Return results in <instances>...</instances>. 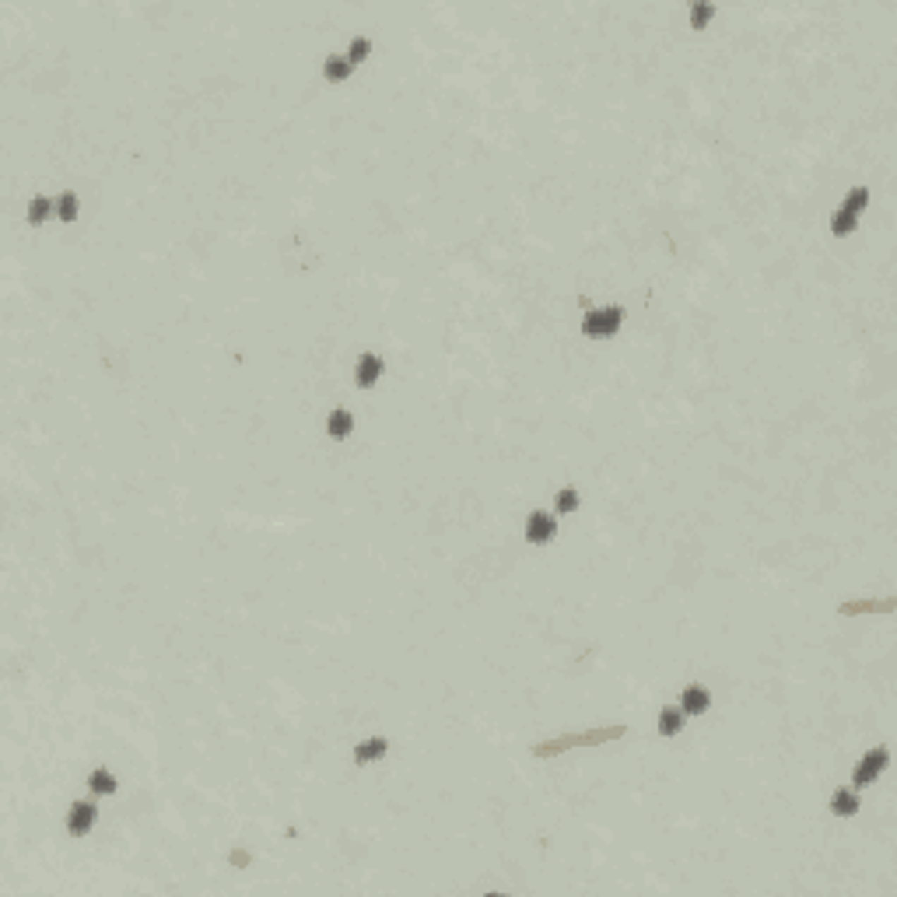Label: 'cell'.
I'll use <instances>...</instances> for the list:
<instances>
[{
  "instance_id": "obj_8",
  "label": "cell",
  "mask_w": 897,
  "mask_h": 897,
  "mask_svg": "<svg viewBox=\"0 0 897 897\" xmlns=\"http://www.w3.org/2000/svg\"><path fill=\"white\" fill-rule=\"evenodd\" d=\"M386 750H390V740H386V736H372V740H365V743L354 747V761H358V764H368V761L386 757Z\"/></svg>"
},
{
  "instance_id": "obj_7",
  "label": "cell",
  "mask_w": 897,
  "mask_h": 897,
  "mask_svg": "<svg viewBox=\"0 0 897 897\" xmlns=\"http://www.w3.org/2000/svg\"><path fill=\"white\" fill-rule=\"evenodd\" d=\"M708 704H711V694H708V687H701V684H691V687H684V694H680V711H687V715H701Z\"/></svg>"
},
{
  "instance_id": "obj_17",
  "label": "cell",
  "mask_w": 897,
  "mask_h": 897,
  "mask_svg": "<svg viewBox=\"0 0 897 897\" xmlns=\"http://www.w3.org/2000/svg\"><path fill=\"white\" fill-rule=\"evenodd\" d=\"M49 210H53V200L35 197L32 200V210H28V221H32V224H42V221L49 217Z\"/></svg>"
},
{
  "instance_id": "obj_15",
  "label": "cell",
  "mask_w": 897,
  "mask_h": 897,
  "mask_svg": "<svg viewBox=\"0 0 897 897\" xmlns=\"http://www.w3.org/2000/svg\"><path fill=\"white\" fill-rule=\"evenodd\" d=\"M866 203H869V190H866V186H855V190L845 197L841 210H845V214H852V217H859V210H862Z\"/></svg>"
},
{
  "instance_id": "obj_22",
  "label": "cell",
  "mask_w": 897,
  "mask_h": 897,
  "mask_svg": "<svg viewBox=\"0 0 897 897\" xmlns=\"http://www.w3.org/2000/svg\"><path fill=\"white\" fill-rule=\"evenodd\" d=\"M231 866H239V869L249 866V852H246V848H235V852H231Z\"/></svg>"
},
{
  "instance_id": "obj_10",
  "label": "cell",
  "mask_w": 897,
  "mask_h": 897,
  "mask_svg": "<svg viewBox=\"0 0 897 897\" xmlns=\"http://www.w3.org/2000/svg\"><path fill=\"white\" fill-rule=\"evenodd\" d=\"M831 813H838V817L859 813V796H855L852 789H838V793L831 796Z\"/></svg>"
},
{
  "instance_id": "obj_6",
  "label": "cell",
  "mask_w": 897,
  "mask_h": 897,
  "mask_svg": "<svg viewBox=\"0 0 897 897\" xmlns=\"http://www.w3.org/2000/svg\"><path fill=\"white\" fill-rule=\"evenodd\" d=\"M379 375H383V358L361 354V358H358V368H354V383H358L361 390H368V386L379 383Z\"/></svg>"
},
{
  "instance_id": "obj_21",
  "label": "cell",
  "mask_w": 897,
  "mask_h": 897,
  "mask_svg": "<svg viewBox=\"0 0 897 897\" xmlns=\"http://www.w3.org/2000/svg\"><path fill=\"white\" fill-rule=\"evenodd\" d=\"M855 221H859V217H852V214L838 210V214L831 217V231H834V235H848V231L855 228Z\"/></svg>"
},
{
  "instance_id": "obj_11",
  "label": "cell",
  "mask_w": 897,
  "mask_h": 897,
  "mask_svg": "<svg viewBox=\"0 0 897 897\" xmlns=\"http://www.w3.org/2000/svg\"><path fill=\"white\" fill-rule=\"evenodd\" d=\"M326 431H330L333 438H347V435L354 431V417H351L347 410H333V414L326 417Z\"/></svg>"
},
{
  "instance_id": "obj_9",
  "label": "cell",
  "mask_w": 897,
  "mask_h": 897,
  "mask_svg": "<svg viewBox=\"0 0 897 897\" xmlns=\"http://www.w3.org/2000/svg\"><path fill=\"white\" fill-rule=\"evenodd\" d=\"M891 613L894 610V599H852V603H841V613Z\"/></svg>"
},
{
  "instance_id": "obj_1",
  "label": "cell",
  "mask_w": 897,
  "mask_h": 897,
  "mask_svg": "<svg viewBox=\"0 0 897 897\" xmlns=\"http://www.w3.org/2000/svg\"><path fill=\"white\" fill-rule=\"evenodd\" d=\"M624 726H599V729H579V733H561L554 740H543L540 747H533V757H558L572 747H596V743H610L620 740Z\"/></svg>"
},
{
  "instance_id": "obj_3",
  "label": "cell",
  "mask_w": 897,
  "mask_h": 897,
  "mask_svg": "<svg viewBox=\"0 0 897 897\" xmlns=\"http://www.w3.org/2000/svg\"><path fill=\"white\" fill-rule=\"evenodd\" d=\"M887 761H891V750L887 747H877V750H869L859 764H855V771H852V785L855 789H866L884 768H887Z\"/></svg>"
},
{
  "instance_id": "obj_12",
  "label": "cell",
  "mask_w": 897,
  "mask_h": 897,
  "mask_svg": "<svg viewBox=\"0 0 897 897\" xmlns=\"http://www.w3.org/2000/svg\"><path fill=\"white\" fill-rule=\"evenodd\" d=\"M680 726H684V711L673 708V704H666V708L659 711V733H663V736H673V733H680Z\"/></svg>"
},
{
  "instance_id": "obj_14",
  "label": "cell",
  "mask_w": 897,
  "mask_h": 897,
  "mask_svg": "<svg viewBox=\"0 0 897 897\" xmlns=\"http://www.w3.org/2000/svg\"><path fill=\"white\" fill-rule=\"evenodd\" d=\"M88 785H92V793H99V796H109L112 789H116V778H112V771H105V768H95L92 775H88Z\"/></svg>"
},
{
  "instance_id": "obj_13",
  "label": "cell",
  "mask_w": 897,
  "mask_h": 897,
  "mask_svg": "<svg viewBox=\"0 0 897 897\" xmlns=\"http://www.w3.org/2000/svg\"><path fill=\"white\" fill-rule=\"evenodd\" d=\"M351 60L347 56H326V64H323V74L330 78V81H344L347 74H351Z\"/></svg>"
},
{
  "instance_id": "obj_4",
  "label": "cell",
  "mask_w": 897,
  "mask_h": 897,
  "mask_svg": "<svg viewBox=\"0 0 897 897\" xmlns=\"http://www.w3.org/2000/svg\"><path fill=\"white\" fill-rule=\"evenodd\" d=\"M554 533H558V519L550 512H533L526 519V540L529 543H550Z\"/></svg>"
},
{
  "instance_id": "obj_5",
  "label": "cell",
  "mask_w": 897,
  "mask_h": 897,
  "mask_svg": "<svg viewBox=\"0 0 897 897\" xmlns=\"http://www.w3.org/2000/svg\"><path fill=\"white\" fill-rule=\"evenodd\" d=\"M92 824H95V806L92 802H74L71 813H67V831L74 838H81V834L92 831Z\"/></svg>"
},
{
  "instance_id": "obj_20",
  "label": "cell",
  "mask_w": 897,
  "mask_h": 897,
  "mask_svg": "<svg viewBox=\"0 0 897 897\" xmlns=\"http://www.w3.org/2000/svg\"><path fill=\"white\" fill-rule=\"evenodd\" d=\"M554 508H558V512H575V508H579V491H575V488H565V491H558V498H554Z\"/></svg>"
},
{
  "instance_id": "obj_18",
  "label": "cell",
  "mask_w": 897,
  "mask_h": 897,
  "mask_svg": "<svg viewBox=\"0 0 897 897\" xmlns=\"http://www.w3.org/2000/svg\"><path fill=\"white\" fill-rule=\"evenodd\" d=\"M711 14H715V7H711V4H701V0L691 4V25H694V28H704V25L711 21Z\"/></svg>"
},
{
  "instance_id": "obj_16",
  "label": "cell",
  "mask_w": 897,
  "mask_h": 897,
  "mask_svg": "<svg viewBox=\"0 0 897 897\" xmlns=\"http://www.w3.org/2000/svg\"><path fill=\"white\" fill-rule=\"evenodd\" d=\"M56 214H60V221H74L78 217V193H64L56 200Z\"/></svg>"
},
{
  "instance_id": "obj_19",
  "label": "cell",
  "mask_w": 897,
  "mask_h": 897,
  "mask_svg": "<svg viewBox=\"0 0 897 897\" xmlns=\"http://www.w3.org/2000/svg\"><path fill=\"white\" fill-rule=\"evenodd\" d=\"M368 53H372V42H368L365 35L351 39V49H347V60H351V64H361V60H365Z\"/></svg>"
},
{
  "instance_id": "obj_2",
  "label": "cell",
  "mask_w": 897,
  "mask_h": 897,
  "mask_svg": "<svg viewBox=\"0 0 897 897\" xmlns=\"http://www.w3.org/2000/svg\"><path fill=\"white\" fill-rule=\"evenodd\" d=\"M620 323H624V308H620V305L589 308L586 319H582V333H586V337H610V333H617Z\"/></svg>"
}]
</instances>
